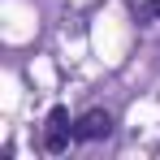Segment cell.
I'll list each match as a JSON object with an SVG mask.
<instances>
[{
  "instance_id": "7a4b0ae2",
  "label": "cell",
  "mask_w": 160,
  "mask_h": 160,
  "mask_svg": "<svg viewBox=\"0 0 160 160\" xmlns=\"http://www.w3.org/2000/svg\"><path fill=\"white\" fill-rule=\"evenodd\" d=\"M108 134H112V112H104V108H91V112H82L74 121V138L78 143H100Z\"/></svg>"
},
{
  "instance_id": "6da1fadb",
  "label": "cell",
  "mask_w": 160,
  "mask_h": 160,
  "mask_svg": "<svg viewBox=\"0 0 160 160\" xmlns=\"http://www.w3.org/2000/svg\"><path fill=\"white\" fill-rule=\"evenodd\" d=\"M74 138V121H69V108H52L48 112V126H43V152L48 156H61Z\"/></svg>"
},
{
  "instance_id": "3957f363",
  "label": "cell",
  "mask_w": 160,
  "mask_h": 160,
  "mask_svg": "<svg viewBox=\"0 0 160 160\" xmlns=\"http://www.w3.org/2000/svg\"><path fill=\"white\" fill-rule=\"evenodd\" d=\"M134 22H160V0H134Z\"/></svg>"
}]
</instances>
